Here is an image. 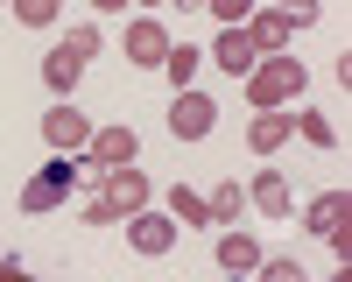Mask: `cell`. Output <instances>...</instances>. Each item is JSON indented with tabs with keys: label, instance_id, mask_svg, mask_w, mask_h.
Segmentation results:
<instances>
[{
	"label": "cell",
	"instance_id": "cell-26",
	"mask_svg": "<svg viewBox=\"0 0 352 282\" xmlns=\"http://www.w3.org/2000/svg\"><path fill=\"white\" fill-rule=\"evenodd\" d=\"M134 8H162V0H134Z\"/></svg>",
	"mask_w": 352,
	"mask_h": 282
},
{
	"label": "cell",
	"instance_id": "cell-11",
	"mask_svg": "<svg viewBox=\"0 0 352 282\" xmlns=\"http://www.w3.org/2000/svg\"><path fill=\"white\" fill-rule=\"evenodd\" d=\"M296 134V113H282V106H261L254 120H247V149L254 155H282V141Z\"/></svg>",
	"mask_w": 352,
	"mask_h": 282
},
{
	"label": "cell",
	"instance_id": "cell-1",
	"mask_svg": "<svg viewBox=\"0 0 352 282\" xmlns=\"http://www.w3.org/2000/svg\"><path fill=\"white\" fill-rule=\"evenodd\" d=\"M99 197L85 205V226H113V219H127V212H141L148 205V177H141L134 162H113V169H99Z\"/></svg>",
	"mask_w": 352,
	"mask_h": 282
},
{
	"label": "cell",
	"instance_id": "cell-22",
	"mask_svg": "<svg viewBox=\"0 0 352 282\" xmlns=\"http://www.w3.org/2000/svg\"><path fill=\"white\" fill-rule=\"evenodd\" d=\"M204 8L219 14V28H232V21H247V14H254V0H204Z\"/></svg>",
	"mask_w": 352,
	"mask_h": 282
},
{
	"label": "cell",
	"instance_id": "cell-23",
	"mask_svg": "<svg viewBox=\"0 0 352 282\" xmlns=\"http://www.w3.org/2000/svg\"><path fill=\"white\" fill-rule=\"evenodd\" d=\"M261 282H303V268L296 261H268V254H261V268H254Z\"/></svg>",
	"mask_w": 352,
	"mask_h": 282
},
{
	"label": "cell",
	"instance_id": "cell-8",
	"mask_svg": "<svg viewBox=\"0 0 352 282\" xmlns=\"http://www.w3.org/2000/svg\"><path fill=\"white\" fill-rule=\"evenodd\" d=\"M212 120H219V106L204 99V92H190V85L169 99V134H176V141H204V134H212Z\"/></svg>",
	"mask_w": 352,
	"mask_h": 282
},
{
	"label": "cell",
	"instance_id": "cell-9",
	"mask_svg": "<svg viewBox=\"0 0 352 282\" xmlns=\"http://www.w3.org/2000/svg\"><path fill=\"white\" fill-rule=\"evenodd\" d=\"M120 50H127V64H141V71H162L169 36H162V21H155V14H134V21H127V36H120Z\"/></svg>",
	"mask_w": 352,
	"mask_h": 282
},
{
	"label": "cell",
	"instance_id": "cell-25",
	"mask_svg": "<svg viewBox=\"0 0 352 282\" xmlns=\"http://www.w3.org/2000/svg\"><path fill=\"white\" fill-rule=\"evenodd\" d=\"M169 8H204V0H169Z\"/></svg>",
	"mask_w": 352,
	"mask_h": 282
},
{
	"label": "cell",
	"instance_id": "cell-19",
	"mask_svg": "<svg viewBox=\"0 0 352 282\" xmlns=\"http://www.w3.org/2000/svg\"><path fill=\"white\" fill-rule=\"evenodd\" d=\"M8 8H14V21H21V28H50L64 0H8Z\"/></svg>",
	"mask_w": 352,
	"mask_h": 282
},
{
	"label": "cell",
	"instance_id": "cell-5",
	"mask_svg": "<svg viewBox=\"0 0 352 282\" xmlns=\"http://www.w3.org/2000/svg\"><path fill=\"white\" fill-rule=\"evenodd\" d=\"M303 219H310V233H317V240H331V247H338V261L352 254V197H345V191L310 197V212H303Z\"/></svg>",
	"mask_w": 352,
	"mask_h": 282
},
{
	"label": "cell",
	"instance_id": "cell-27",
	"mask_svg": "<svg viewBox=\"0 0 352 282\" xmlns=\"http://www.w3.org/2000/svg\"><path fill=\"white\" fill-rule=\"evenodd\" d=\"M289 8H317V0H289Z\"/></svg>",
	"mask_w": 352,
	"mask_h": 282
},
{
	"label": "cell",
	"instance_id": "cell-7",
	"mask_svg": "<svg viewBox=\"0 0 352 282\" xmlns=\"http://www.w3.org/2000/svg\"><path fill=\"white\" fill-rule=\"evenodd\" d=\"M43 141H50L56 155H85V141H92V120H85L78 106H64V99H56V106L43 113Z\"/></svg>",
	"mask_w": 352,
	"mask_h": 282
},
{
	"label": "cell",
	"instance_id": "cell-20",
	"mask_svg": "<svg viewBox=\"0 0 352 282\" xmlns=\"http://www.w3.org/2000/svg\"><path fill=\"white\" fill-rule=\"evenodd\" d=\"M296 134L310 141V149H331V141H338V127L324 120V113H296Z\"/></svg>",
	"mask_w": 352,
	"mask_h": 282
},
{
	"label": "cell",
	"instance_id": "cell-15",
	"mask_svg": "<svg viewBox=\"0 0 352 282\" xmlns=\"http://www.w3.org/2000/svg\"><path fill=\"white\" fill-rule=\"evenodd\" d=\"M219 268H226V275H254V268H261L254 233H226V240H219Z\"/></svg>",
	"mask_w": 352,
	"mask_h": 282
},
{
	"label": "cell",
	"instance_id": "cell-18",
	"mask_svg": "<svg viewBox=\"0 0 352 282\" xmlns=\"http://www.w3.org/2000/svg\"><path fill=\"white\" fill-rule=\"evenodd\" d=\"M197 64H204V50H190V43H169V56H162V71H169V85L184 92V85L197 78Z\"/></svg>",
	"mask_w": 352,
	"mask_h": 282
},
{
	"label": "cell",
	"instance_id": "cell-13",
	"mask_svg": "<svg viewBox=\"0 0 352 282\" xmlns=\"http://www.w3.org/2000/svg\"><path fill=\"white\" fill-rule=\"evenodd\" d=\"M247 205H254L261 219H289V205H296V197H289V184H282V169H261V177L247 184Z\"/></svg>",
	"mask_w": 352,
	"mask_h": 282
},
{
	"label": "cell",
	"instance_id": "cell-4",
	"mask_svg": "<svg viewBox=\"0 0 352 282\" xmlns=\"http://www.w3.org/2000/svg\"><path fill=\"white\" fill-rule=\"evenodd\" d=\"M310 21H317V8H254V14H247V36H254L261 56H275V50H289V36L310 28Z\"/></svg>",
	"mask_w": 352,
	"mask_h": 282
},
{
	"label": "cell",
	"instance_id": "cell-21",
	"mask_svg": "<svg viewBox=\"0 0 352 282\" xmlns=\"http://www.w3.org/2000/svg\"><path fill=\"white\" fill-rule=\"evenodd\" d=\"M64 50H78V56H99V50H106V36H99L92 21H78V28H64Z\"/></svg>",
	"mask_w": 352,
	"mask_h": 282
},
{
	"label": "cell",
	"instance_id": "cell-10",
	"mask_svg": "<svg viewBox=\"0 0 352 282\" xmlns=\"http://www.w3.org/2000/svg\"><path fill=\"white\" fill-rule=\"evenodd\" d=\"M127 247H134V254H169V247H176L169 212H148V205H141V212H127Z\"/></svg>",
	"mask_w": 352,
	"mask_h": 282
},
{
	"label": "cell",
	"instance_id": "cell-14",
	"mask_svg": "<svg viewBox=\"0 0 352 282\" xmlns=\"http://www.w3.org/2000/svg\"><path fill=\"white\" fill-rule=\"evenodd\" d=\"M78 71H85V56H78V50H50V56H43V85H50L56 99H71Z\"/></svg>",
	"mask_w": 352,
	"mask_h": 282
},
{
	"label": "cell",
	"instance_id": "cell-12",
	"mask_svg": "<svg viewBox=\"0 0 352 282\" xmlns=\"http://www.w3.org/2000/svg\"><path fill=\"white\" fill-rule=\"evenodd\" d=\"M85 155H92L99 169H113V162H134V155H141V141H134V127H92Z\"/></svg>",
	"mask_w": 352,
	"mask_h": 282
},
{
	"label": "cell",
	"instance_id": "cell-3",
	"mask_svg": "<svg viewBox=\"0 0 352 282\" xmlns=\"http://www.w3.org/2000/svg\"><path fill=\"white\" fill-rule=\"evenodd\" d=\"M71 191H78V169H71V155H56V149H50V162H43L28 184H21V212H28V219H36V212H56Z\"/></svg>",
	"mask_w": 352,
	"mask_h": 282
},
{
	"label": "cell",
	"instance_id": "cell-24",
	"mask_svg": "<svg viewBox=\"0 0 352 282\" xmlns=\"http://www.w3.org/2000/svg\"><path fill=\"white\" fill-rule=\"evenodd\" d=\"M92 8H99V14H113V8H127V0H92Z\"/></svg>",
	"mask_w": 352,
	"mask_h": 282
},
{
	"label": "cell",
	"instance_id": "cell-2",
	"mask_svg": "<svg viewBox=\"0 0 352 282\" xmlns=\"http://www.w3.org/2000/svg\"><path fill=\"white\" fill-rule=\"evenodd\" d=\"M303 85H310V71L296 64V56H261V64L247 71V99H254V113L261 106H289V99H303Z\"/></svg>",
	"mask_w": 352,
	"mask_h": 282
},
{
	"label": "cell",
	"instance_id": "cell-16",
	"mask_svg": "<svg viewBox=\"0 0 352 282\" xmlns=\"http://www.w3.org/2000/svg\"><path fill=\"white\" fill-rule=\"evenodd\" d=\"M204 212H212V226H232V219H240V212H247V191H240V184H232V177H226V184H219L212 197H204Z\"/></svg>",
	"mask_w": 352,
	"mask_h": 282
},
{
	"label": "cell",
	"instance_id": "cell-17",
	"mask_svg": "<svg viewBox=\"0 0 352 282\" xmlns=\"http://www.w3.org/2000/svg\"><path fill=\"white\" fill-rule=\"evenodd\" d=\"M169 219L176 226H212V212H204V197L190 184H169Z\"/></svg>",
	"mask_w": 352,
	"mask_h": 282
},
{
	"label": "cell",
	"instance_id": "cell-6",
	"mask_svg": "<svg viewBox=\"0 0 352 282\" xmlns=\"http://www.w3.org/2000/svg\"><path fill=\"white\" fill-rule=\"evenodd\" d=\"M204 64H219L226 78H247V71L261 64V50H254V36H247V21H232V28H219V43L204 50Z\"/></svg>",
	"mask_w": 352,
	"mask_h": 282
}]
</instances>
